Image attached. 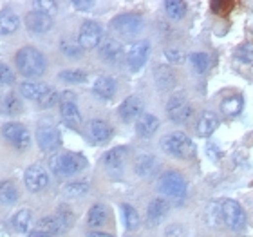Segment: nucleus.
Returning <instances> with one entry per match:
<instances>
[{
	"mask_svg": "<svg viewBox=\"0 0 253 237\" xmlns=\"http://www.w3.org/2000/svg\"><path fill=\"white\" fill-rule=\"evenodd\" d=\"M210 7L215 15L224 16V15H228L233 7H235V2H232V0H213V2L210 4Z\"/></svg>",
	"mask_w": 253,
	"mask_h": 237,
	"instance_id": "58836bf2",
	"label": "nucleus"
},
{
	"mask_svg": "<svg viewBox=\"0 0 253 237\" xmlns=\"http://www.w3.org/2000/svg\"><path fill=\"white\" fill-rule=\"evenodd\" d=\"M56 217H58L60 221H62L63 225H65V228H69L71 225H73V219H74V217H73V210H71V208H69L67 205L60 206Z\"/></svg>",
	"mask_w": 253,
	"mask_h": 237,
	"instance_id": "79ce46f5",
	"label": "nucleus"
},
{
	"mask_svg": "<svg viewBox=\"0 0 253 237\" xmlns=\"http://www.w3.org/2000/svg\"><path fill=\"white\" fill-rule=\"evenodd\" d=\"M154 78H156V84L159 85V89H170V87H174V85H175L174 73H172L169 67H163V65L156 67Z\"/></svg>",
	"mask_w": 253,
	"mask_h": 237,
	"instance_id": "cd10ccee",
	"label": "nucleus"
},
{
	"mask_svg": "<svg viewBox=\"0 0 253 237\" xmlns=\"http://www.w3.org/2000/svg\"><path fill=\"white\" fill-rule=\"evenodd\" d=\"M56 103H60V95L53 89H49L47 93L38 100V105L42 107V109H51V107H54Z\"/></svg>",
	"mask_w": 253,
	"mask_h": 237,
	"instance_id": "ea45409f",
	"label": "nucleus"
},
{
	"mask_svg": "<svg viewBox=\"0 0 253 237\" xmlns=\"http://www.w3.org/2000/svg\"><path fill=\"white\" fill-rule=\"evenodd\" d=\"M24 181H26V187L31 190V192H42V190L47 189L49 174L42 165H31V167L26 170Z\"/></svg>",
	"mask_w": 253,
	"mask_h": 237,
	"instance_id": "ddd939ff",
	"label": "nucleus"
},
{
	"mask_svg": "<svg viewBox=\"0 0 253 237\" xmlns=\"http://www.w3.org/2000/svg\"><path fill=\"white\" fill-rule=\"evenodd\" d=\"M2 134L7 142L16 147L18 150H27L31 147V134L27 132V129L24 125H18V123H5L2 127Z\"/></svg>",
	"mask_w": 253,
	"mask_h": 237,
	"instance_id": "9b49d317",
	"label": "nucleus"
},
{
	"mask_svg": "<svg viewBox=\"0 0 253 237\" xmlns=\"http://www.w3.org/2000/svg\"><path fill=\"white\" fill-rule=\"evenodd\" d=\"M167 114L175 125H185L194 116V107L185 95H174L167 101Z\"/></svg>",
	"mask_w": 253,
	"mask_h": 237,
	"instance_id": "39448f33",
	"label": "nucleus"
},
{
	"mask_svg": "<svg viewBox=\"0 0 253 237\" xmlns=\"http://www.w3.org/2000/svg\"><path fill=\"white\" fill-rule=\"evenodd\" d=\"M98 53L101 60L107 63H120L123 60V47L122 44L111 37H105L98 46Z\"/></svg>",
	"mask_w": 253,
	"mask_h": 237,
	"instance_id": "4468645a",
	"label": "nucleus"
},
{
	"mask_svg": "<svg viewBox=\"0 0 253 237\" xmlns=\"http://www.w3.org/2000/svg\"><path fill=\"white\" fill-rule=\"evenodd\" d=\"M73 5L78 11H89L90 7H94V2L92 0H74Z\"/></svg>",
	"mask_w": 253,
	"mask_h": 237,
	"instance_id": "de8ad7c7",
	"label": "nucleus"
},
{
	"mask_svg": "<svg viewBox=\"0 0 253 237\" xmlns=\"http://www.w3.org/2000/svg\"><path fill=\"white\" fill-rule=\"evenodd\" d=\"M219 127V116L211 111H203L197 120V134L201 138H210Z\"/></svg>",
	"mask_w": 253,
	"mask_h": 237,
	"instance_id": "aec40b11",
	"label": "nucleus"
},
{
	"mask_svg": "<svg viewBox=\"0 0 253 237\" xmlns=\"http://www.w3.org/2000/svg\"><path fill=\"white\" fill-rule=\"evenodd\" d=\"M158 169V161L154 156L150 154H141V156H137V159L134 161V170H136V174L139 176H150L156 172Z\"/></svg>",
	"mask_w": 253,
	"mask_h": 237,
	"instance_id": "b1692460",
	"label": "nucleus"
},
{
	"mask_svg": "<svg viewBox=\"0 0 253 237\" xmlns=\"http://www.w3.org/2000/svg\"><path fill=\"white\" fill-rule=\"evenodd\" d=\"M165 237H186V230L181 225H170L165 230Z\"/></svg>",
	"mask_w": 253,
	"mask_h": 237,
	"instance_id": "a18cd8bd",
	"label": "nucleus"
},
{
	"mask_svg": "<svg viewBox=\"0 0 253 237\" xmlns=\"http://www.w3.org/2000/svg\"><path fill=\"white\" fill-rule=\"evenodd\" d=\"M60 112L63 123L71 129H78L82 125V114L76 107V95L73 91H65L60 95Z\"/></svg>",
	"mask_w": 253,
	"mask_h": 237,
	"instance_id": "6e6552de",
	"label": "nucleus"
},
{
	"mask_svg": "<svg viewBox=\"0 0 253 237\" xmlns=\"http://www.w3.org/2000/svg\"><path fill=\"white\" fill-rule=\"evenodd\" d=\"M16 67L27 78H38L45 73L47 62H45V56L38 49L24 47L16 53Z\"/></svg>",
	"mask_w": 253,
	"mask_h": 237,
	"instance_id": "7ed1b4c3",
	"label": "nucleus"
},
{
	"mask_svg": "<svg viewBox=\"0 0 253 237\" xmlns=\"http://www.w3.org/2000/svg\"><path fill=\"white\" fill-rule=\"evenodd\" d=\"M165 13L172 20H181L186 15V2L181 0H169L165 2Z\"/></svg>",
	"mask_w": 253,
	"mask_h": 237,
	"instance_id": "7c9ffc66",
	"label": "nucleus"
},
{
	"mask_svg": "<svg viewBox=\"0 0 253 237\" xmlns=\"http://www.w3.org/2000/svg\"><path fill=\"white\" fill-rule=\"evenodd\" d=\"M118 114L125 123H130V121H137L139 116L143 114V101L141 98L137 96H128L126 100H123V103L118 109Z\"/></svg>",
	"mask_w": 253,
	"mask_h": 237,
	"instance_id": "2eb2a0df",
	"label": "nucleus"
},
{
	"mask_svg": "<svg viewBox=\"0 0 253 237\" xmlns=\"http://www.w3.org/2000/svg\"><path fill=\"white\" fill-rule=\"evenodd\" d=\"M18 201V189L13 181H2L0 183V203L4 205H15Z\"/></svg>",
	"mask_w": 253,
	"mask_h": 237,
	"instance_id": "c85d7f7f",
	"label": "nucleus"
},
{
	"mask_svg": "<svg viewBox=\"0 0 253 237\" xmlns=\"http://www.w3.org/2000/svg\"><path fill=\"white\" fill-rule=\"evenodd\" d=\"M190 63L197 74H205L210 67V56L206 53H192L190 54Z\"/></svg>",
	"mask_w": 253,
	"mask_h": 237,
	"instance_id": "f704fd0d",
	"label": "nucleus"
},
{
	"mask_svg": "<svg viewBox=\"0 0 253 237\" xmlns=\"http://www.w3.org/2000/svg\"><path fill=\"white\" fill-rule=\"evenodd\" d=\"M37 142L43 152H54L62 145L60 131L51 123H42L37 131Z\"/></svg>",
	"mask_w": 253,
	"mask_h": 237,
	"instance_id": "9d476101",
	"label": "nucleus"
},
{
	"mask_svg": "<svg viewBox=\"0 0 253 237\" xmlns=\"http://www.w3.org/2000/svg\"><path fill=\"white\" fill-rule=\"evenodd\" d=\"M87 167V158L78 152H56L49 158V169L60 178H69Z\"/></svg>",
	"mask_w": 253,
	"mask_h": 237,
	"instance_id": "f257e3e1",
	"label": "nucleus"
},
{
	"mask_svg": "<svg viewBox=\"0 0 253 237\" xmlns=\"http://www.w3.org/2000/svg\"><path fill=\"white\" fill-rule=\"evenodd\" d=\"M37 230L56 237V236H60V234L65 232L67 228H65V225H63L56 216H47V217H42V219L37 223Z\"/></svg>",
	"mask_w": 253,
	"mask_h": 237,
	"instance_id": "5701e85b",
	"label": "nucleus"
},
{
	"mask_svg": "<svg viewBox=\"0 0 253 237\" xmlns=\"http://www.w3.org/2000/svg\"><path fill=\"white\" fill-rule=\"evenodd\" d=\"M237 60L244 63H253V47L248 46V44H244L241 47L237 49Z\"/></svg>",
	"mask_w": 253,
	"mask_h": 237,
	"instance_id": "37998d69",
	"label": "nucleus"
},
{
	"mask_svg": "<svg viewBox=\"0 0 253 237\" xmlns=\"http://www.w3.org/2000/svg\"><path fill=\"white\" fill-rule=\"evenodd\" d=\"M58 76L60 80L69 82V84H82V82L87 80V74L84 71H80V69H67V71H62Z\"/></svg>",
	"mask_w": 253,
	"mask_h": 237,
	"instance_id": "e433bc0d",
	"label": "nucleus"
},
{
	"mask_svg": "<svg viewBox=\"0 0 253 237\" xmlns=\"http://www.w3.org/2000/svg\"><path fill=\"white\" fill-rule=\"evenodd\" d=\"M126 152H128V148L126 147L111 148V150L103 156V165H105L109 170H122L123 163H125Z\"/></svg>",
	"mask_w": 253,
	"mask_h": 237,
	"instance_id": "4be33fe9",
	"label": "nucleus"
},
{
	"mask_svg": "<svg viewBox=\"0 0 253 237\" xmlns=\"http://www.w3.org/2000/svg\"><path fill=\"white\" fill-rule=\"evenodd\" d=\"M116 80L111 76H100L92 85V93H94L100 100H111L112 96L116 95Z\"/></svg>",
	"mask_w": 253,
	"mask_h": 237,
	"instance_id": "412c9836",
	"label": "nucleus"
},
{
	"mask_svg": "<svg viewBox=\"0 0 253 237\" xmlns=\"http://www.w3.org/2000/svg\"><path fill=\"white\" fill-rule=\"evenodd\" d=\"M29 237H53V236H49V234H45V232H40V230H33V232L29 234Z\"/></svg>",
	"mask_w": 253,
	"mask_h": 237,
	"instance_id": "09e8293b",
	"label": "nucleus"
},
{
	"mask_svg": "<svg viewBox=\"0 0 253 237\" xmlns=\"http://www.w3.org/2000/svg\"><path fill=\"white\" fill-rule=\"evenodd\" d=\"M47 91H49L47 85L40 84V82H24V84H20L22 96H26L29 100H40Z\"/></svg>",
	"mask_w": 253,
	"mask_h": 237,
	"instance_id": "393cba45",
	"label": "nucleus"
},
{
	"mask_svg": "<svg viewBox=\"0 0 253 237\" xmlns=\"http://www.w3.org/2000/svg\"><path fill=\"white\" fill-rule=\"evenodd\" d=\"M221 217L226 223L228 228L233 232H243L246 228V212L243 205H239L237 201L224 199L221 203Z\"/></svg>",
	"mask_w": 253,
	"mask_h": 237,
	"instance_id": "423d86ee",
	"label": "nucleus"
},
{
	"mask_svg": "<svg viewBox=\"0 0 253 237\" xmlns=\"http://www.w3.org/2000/svg\"><path fill=\"white\" fill-rule=\"evenodd\" d=\"M15 82V74L7 65L0 63V85H9Z\"/></svg>",
	"mask_w": 253,
	"mask_h": 237,
	"instance_id": "c03bdc74",
	"label": "nucleus"
},
{
	"mask_svg": "<svg viewBox=\"0 0 253 237\" xmlns=\"http://www.w3.org/2000/svg\"><path fill=\"white\" fill-rule=\"evenodd\" d=\"M31 221H33V214L27 208H22V210H18L13 216V227H15V230L18 234L27 232L29 227H31Z\"/></svg>",
	"mask_w": 253,
	"mask_h": 237,
	"instance_id": "c756f323",
	"label": "nucleus"
},
{
	"mask_svg": "<svg viewBox=\"0 0 253 237\" xmlns=\"http://www.w3.org/2000/svg\"><path fill=\"white\" fill-rule=\"evenodd\" d=\"M148 54H150V44L147 40H137V42L130 44V47L126 49V65L130 67V71H139L147 63Z\"/></svg>",
	"mask_w": 253,
	"mask_h": 237,
	"instance_id": "f8f14e48",
	"label": "nucleus"
},
{
	"mask_svg": "<svg viewBox=\"0 0 253 237\" xmlns=\"http://www.w3.org/2000/svg\"><path fill=\"white\" fill-rule=\"evenodd\" d=\"M158 189L167 197L183 201L186 197V192H188V185H186V179L179 172L169 170V172L161 174V178L158 181Z\"/></svg>",
	"mask_w": 253,
	"mask_h": 237,
	"instance_id": "20e7f679",
	"label": "nucleus"
},
{
	"mask_svg": "<svg viewBox=\"0 0 253 237\" xmlns=\"http://www.w3.org/2000/svg\"><path fill=\"white\" fill-rule=\"evenodd\" d=\"M0 109H2V112H5L7 116H15V114H18V112L22 111V101L18 100V96L11 93V95H7L4 100H2Z\"/></svg>",
	"mask_w": 253,
	"mask_h": 237,
	"instance_id": "2f4dec72",
	"label": "nucleus"
},
{
	"mask_svg": "<svg viewBox=\"0 0 253 237\" xmlns=\"http://www.w3.org/2000/svg\"><path fill=\"white\" fill-rule=\"evenodd\" d=\"M169 210H170V201H167L165 197H156L147 206V221L150 225H159L167 217Z\"/></svg>",
	"mask_w": 253,
	"mask_h": 237,
	"instance_id": "f3484780",
	"label": "nucleus"
},
{
	"mask_svg": "<svg viewBox=\"0 0 253 237\" xmlns=\"http://www.w3.org/2000/svg\"><path fill=\"white\" fill-rule=\"evenodd\" d=\"M87 237H114V236H111V234H103V232H89Z\"/></svg>",
	"mask_w": 253,
	"mask_h": 237,
	"instance_id": "8fccbe9b",
	"label": "nucleus"
},
{
	"mask_svg": "<svg viewBox=\"0 0 253 237\" xmlns=\"http://www.w3.org/2000/svg\"><path fill=\"white\" fill-rule=\"evenodd\" d=\"M60 49H62V53L69 58H82V54H84L85 49L82 47L78 44V40H62L60 44Z\"/></svg>",
	"mask_w": 253,
	"mask_h": 237,
	"instance_id": "72a5a7b5",
	"label": "nucleus"
},
{
	"mask_svg": "<svg viewBox=\"0 0 253 237\" xmlns=\"http://www.w3.org/2000/svg\"><path fill=\"white\" fill-rule=\"evenodd\" d=\"M90 142L96 145H103L112 138V127L103 120H92L87 127Z\"/></svg>",
	"mask_w": 253,
	"mask_h": 237,
	"instance_id": "dca6fc26",
	"label": "nucleus"
},
{
	"mask_svg": "<svg viewBox=\"0 0 253 237\" xmlns=\"http://www.w3.org/2000/svg\"><path fill=\"white\" fill-rule=\"evenodd\" d=\"M26 26L33 33H47L53 27V18L42 11H31L26 16Z\"/></svg>",
	"mask_w": 253,
	"mask_h": 237,
	"instance_id": "a211bd4d",
	"label": "nucleus"
},
{
	"mask_svg": "<svg viewBox=\"0 0 253 237\" xmlns=\"http://www.w3.org/2000/svg\"><path fill=\"white\" fill-rule=\"evenodd\" d=\"M165 56H167V60L172 63L183 62V53H181L179 49H169V51H165Z\"/></svg>",
	"mask_w": 253,
	"mask_h": 237,
	"instance_id": "49530a36",
	"label": "nucleus"
},
{
	"mask_svg": "<svg viewBox=\"0 0 253 237\" xmlns=\"http://www.w3.org/2000/svg\"><path fill=\"white\" fill-rule=\"evenodd\" d=\"M111 27L122 37H136L137 33L143 29V18L136 13H123V15H118L112 18Z\"/></svg>",
	"mask_w": 253,
	"mask_h": 237,
	"instance_id": "0eeeda50",
	"label": "nucleus"
},
{
	"mask_svg": "<svg viewBox=\"0 0 253 237\" xmlns=\"http://www.w3.org/2000/svg\"><path fill=\"white\" fill-rule=\"evenodd\" d=\"M107 217H109V212H107L105 205L98 203V205L90 206L89 214H87V223H89V227L98 228V227H101V225H105Z\"/></svg>",
	"mask_w": 253,
	"mask_h": 237,
	"instance_id": "a878e982",
	"label": "nucleus"
},
{
	"mask_svg": "<svg viewBox=\"0 0 253 237\" xmlns=\"http://www.w3.org/2000/svg\"><path fill=\"white\" fill-rule=\"evenodd\" d=\"M243 109V96H232V98H226V100L221 103V111L228 116H237Z\"/></svg>",
	"mask_w": 253,
	"mask_h": 237,
	"instance_id": "473e14b6",
	"label": "nucleus"
},
{
	"mask_svg": "<svg viewBox=\"0 0 253 237\" xmlns=\"http://www.w3.org/2000/svg\"><path fill=\"white\" fill-rule=\"evenodd\" d=\"M159 129V120L156 114L143 112L139 120L136 121V134L141 138H152Z\"/></svg>",
	"mask_w": 253,
	"mask_h": 237,
	"instance_id": "6ab92c4d",
	"label": "nucleus"
},
{
	"mask_svg": "<svg viewBox=\"0 0 253 237\" xmlns=\"http://www.w3.org/2000/svg\"><path fill=\"white\" fill-rule=\"evenodd\" d=\"M161 148L165 152L177 159H192L197 152L194 140L181 131L170 132L161 140Z\"/></svg>",
	"mask_w": 253,
	"mask_h": 237,
	"instance_id": "f03ea898",
	"label": "nucleus"
},
{
	"mask_svg": "<svg viewBox=\"0 0 253 237\" xmlns=\"http://www.w3.org/2000/svg\"><path fill=\"white\" fill-rule=\"evenodd\" d=\"M18 16L11 11H2L0 13V35H11L18 29Z\"/></svg>",
	"mask_w": 253,
	"mask_h": 237,
	"instance_id": "bb28decb",
	"label": "nucleus"
},
{
	"mask_svg": "<svg viewBox=\"0 0 253 237\" xmlns=\"http://www.w3.org/2000/svg\"><path fill=\"white\" fill-rule=\"evenodd\" d=\"M122 212H123V223H125L126 230H136L139 227V214H137L136 208L130 205H123Z\"/></svg>",
	"mask_w": 253,
	"mask_h": 237,
	"instance_id": "c9c22d12",
	"label": "nucleus"
},
{
	"mask_svg": "<svg viewBox=\"0 0 253 237\" xmlns=\"http://www.w3.org/2000/svg\"><path fill=\"white\" fill-rule=\"evenodd\" d=\"M35 7H37V11H42L45 15L53 16L58 11V2H54V0H37Z\"/></svg>",
	"mask_w": 253,
	"mask_h": 237,
	"instance_id": "a19ab883",
	"label": "nucleus"
},
{
	"mask_svg": "<svg viewBox=\"0 0 253 237\" xmlns=\"http://www.w3.org/2000/svg\"><path fill=\"white\" fill-rule=\"evenodd\" d=\"M103 29L98 22H92V20H87L82 24L80 27V33H78V44L82 46L84 49H94L98 47L103 40Z\"/></svg>",
	"mask_w": 253,
	"mask_h": 237,
	"instance_id": "1a4fd4ad",
	"label": "nucleus"
},
{
	"mask_svg": "<svg viewBox=\"0 0 253 237\" xmlns=\"http://www.w3.org/2000/svg\"><path fill=\"white\" fill-rule=\"evenodd\" d=\"M63 192L67 195H71V197H80V195H84L89 192V183L87 181H74V183H69L65 189H63Z\"/></svg>",
	"mask_w": 253,
	"mask_h": 237,
	"instance_id": "4c0bfd02",
	"label": "nucleus"
}]
</instances>
